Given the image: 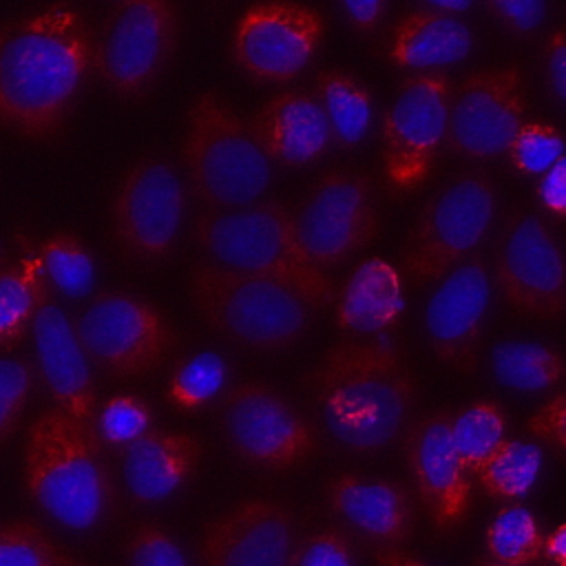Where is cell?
Listing matches in <instances>:
<instances>
[{
    "mask_svg": "<svg viewBox=\"0 0 566 566\" xmlns=\"http://www.w3.org/2000/svg\"><path fill=\"white\" fill-rule=\"evenodd\" d=\"M93 71V31L64 2L0 27V124L29 139L55 137Z\"/></svg>",
    "mask_w": 566,
    "mask_h": 566,
    "instance_id": "obj_1",
    "label": "cell"
},
{
    "mask_svg": "<svg viewBox=\"0 0 566 566\" xmlns=\"http://www.w3.org/2000/svg\"><path fill=\"white\" fill-rule=\"evenodd\" d=\"M329 436L352 453H374L400 438L418 400L405 349L385 332L338 340L305 374Z\"/></svg>",
    "mask_w": 566,
    "mask_h": 566,
    "instance_id": "obj_2",
    "label": "cell"
},
{
    "mask_svg": "<svg viewBox=\"0 0 566 566\" xmlns=\"http://www.w3.org/2000/svg\"><path fill=\"white\" fill-rule=\"evenodd\" d=\"M22 484L49 517L71 531L99 526L115 504L104 447L57 407L44 409L27 427Z\"/></svg>",
    "mask_w": 566,
    "mask_h": 566,
    "instance_id": "obj_3",
    "label": "cell"
},
{
    "mask_svg": "<svg viewBox=\"0 0 566 566\" xmlns=\"http://www.w3.org/2000/svg\"><path fill=\"white\" fill-rule=\"evenodd\" d=\"M203 256L294 290L310 307H332L338 287L301 245L294 210L281 201H254L230 210H203L192 226Z\"/></svg>",
    "mask_w": 566,
    "mask_h": 566,
    "instance_id": "obj_4",
    "label": "cell"
},
{
    "mask_svg": "<svg viewBox=\"0 0 566 566\" xmlns=\"http://www.w3.org/2000/svg\"><path fill=\"white\" fill-rule=\"evenodd\" d=\"M186 287L197 316L245 347L281 352L307 334L310 305L279 281L201 256L190 263Z\"/></svg>",
    "mask_w": 566,
    "mask_h": 566,
    "instance_id": "obj_5",
    "label": "cell"
},
{
    "mask_svg": "<svg viewBox=\"0 0 566 566\" xmlns=\"http://www.w3.org/2000/svg\"><path fill=\"white\" fill-rule=\"evenodd\" d=\"M181 161L195 197L214 210L254 203L272 184V161L250 124L212 88L186 111Z\"/></svg>",
    "mask_w": 566,
    "mask_h": 566,
    "instance_id": "obj_6",
    "label": "cell"
},
{
    "mask_svg": "<svg viewBox=\"0 0 566 566\" xmlns=\"http://www.w3.org/2000/svg\"><path fill=\"white\" fill-rule=\"evenodd\" d=\"M497 197L484 172H462L420 208L398 254V272L413 285H436L491 232Z\"/></svg>",
    "mask_w": 566,
    "mask_h": 566,
    "instance_id": "obj_7",
    "label": "cell"
},
{
    "mask_svg": "<svg viewBox=\"0 0 566 566\" xmlns=\"http://www.w3.org/2000/svg\"><path fill=\"white\" fill-rule=\"evenodd\" d=\"M73 325L88 358L115 378L155 374L181 343L170 318L130 292L97 294Z\"/></svg>",
    "mask_w": 566,
    "mask_h": 566,
    "instance_id": "obj_8",
    "label": "cell"
},
{
    "mask_svg": "<svg viewBox=\"0 0 566 566\" xmlns=\"http://www.w3.org/2000/svg\"><path fill=\"white\" fill-rule=\"evenodd\" d=\"M179 40L172 0H119L93 33V71L122 99L144 95Z\"/></svg>",
    "mask_w": 566,
    "mask_h": 566,
    "instance_id": "obj_9",
    "label": "cell"
},
{
    "mask_svg": "<svg viewBox=\"0 0 566 566\" xmlns=\"http://www.w3.org/2000/svg\"><path fill=\"white\" fill-rule=\"evenodd\" d=\"M221 427L230 449L250 467L287 471L321 447L312 420L276 387L245 380L223 389Z\"/></svg>",
    "mask_w": 566,
    "mask_h": 566,
    "instance_id": "obj_10",
    "label": "cell"
},
{
    "mask_svg": "<svg viewBox=\"0 0 566 566\" xmlns=\"http://www.w3.org/2000/svg\"><path fill=\"white\" fill-rule=\"evenodd\" d=\"M451 77L442 71L409 73L385 113L380 170L394 192L420 188L447 135Z\"/></svg>",
    "mask_w": 566,
    "mask_h": 566,
    "instance_id": "obj_11",
    "label": "cell"
},
{
    "mask_svg": "<svg viewBox=\"0 0 566 566\" xmlns=\"http://www.w3.org/2000/svg\"><path fill=\"white\" fill-rule=\"evenodd\" d=\"M294 223L307 256L329 270L363 250L380 232L374 181L363 170L323 172L298 208Z\"/></svg>",
    "mask_w": 566,
    "mask_h": 566,
    "instance_id": "obj_12",
    "label": "cell"
},
{
    "mask_svg": "<svg viewBox=\"0 0 566 566\" xmlns=\"http://www.w3.org/2000/svg\"><path fill=\"white\" fill-rule=\"evenodd\" d=\"M493 279L500 296L515 312L537 321L564 316V252L539 214L517 210L506 219L495 250Z\"/></svg>",
    "mask_w": 566,
    "mask_h": 566,
    "instance_id": "obj_13",
    "label": "cell"
},
{
    "mask_svg": "<svg viewBox=\"0 0 566 566\" xmlns=\"http://www.w3.org/2000/svg\"><path fill=\"white\" fill-rule=\"evenodd\" d=\"M113 234L119 248L142 261L168 259L186 217V188L164 157L137 159L113 197Z\"/></svg>",
    "mask_w": 566,
    "mask_h": 566,
    "instance_id": "obj_14",
    "label": "cell"
},
{
    "mask_svg": "<svg viewBox=\"0 0 566 566\" xmlns=\"http://www.w3.org/2000/svg\"><path fill=\"white\" fill-rule=\"evenodd\" d=\"M526 122L524 75L517 64L478 69L451 86L444 144L464 159L504 155Z\"/></svg>",
    "mask_w": 566,
    "mask_h": 566,
    "instance_id": "obj_15",
    "label": "cell"
},
{
    "mask_svg": "<svg viewBox=\"0 0 566 566\" xmlns=\"http://www.w3.org/2000/svg\"><path fill=\"white\" fill-rule=\"evenodd\" d=\"M325 18L292 0L252 4L232 35L234 62L256 82L283 84L294 80L318 51Z\"/></svg>",
    "mask_w": 566,
    "mask_h": 566,
    "instance_id": "obj_16",
    "label": "cell"
},
{
    "mask_svg": "<svg viewBox=\"0 0 566 566\" xmlns=\"http://www.w3.org/2000/svg\"><path fill=\"white\" fill-rule=\"evenodd\" d=\"M400 440L405 464L433 531L444 535L462 526L471 511L473 482L451 440V413L438 409L409 420Z\"/></svg>",
    "mask_w": 566,
    "mask_h": 566,
    "instance_id": "obj_17",
    "label": "cell"
},
{
    "mask_svg": "<svg viewBox=\"0 0 566 566\" xmlns=\"http://www.w3.org/2000/svg\"><path fill=\"white\" fill-rule=\"evenodd\" d=\"M489 298L491 272L486 259L473 252L436 283L424 307L433 354L460 374H473L480 365Z\"/></svg>",
    "mask_w": 566,
    "mask_h": 566,
    "instance_id": "obj_18",
    "label": "cell"
},
{
    "mask_svg": "<svg viewBox=\"0 0 566 566\" xmlns=\"http://www.w3.org/2000/svg\"><path fill=\"white\" fill-rule=\"evenodd\" d=\"M296 539L287 504L245 497L206 524L192 559L203 566H285Z\"/></svg>",
    "mask_w": 566,
    "mask_h": 566,
    "instance_id": "obj_19",
    "label": "cell"
},
{
    "mask_svg": "<svg viewBox=\"0 0 566 566\" xmlns=\"http://www.w3.org/2000/svg\"><path fill=\"white\" fill-rule=\"evenodd\" d=\"M38 365L53 407L66 413L95 442L97 420V385L91 358L75 332V325L55 301L51 285L44 287L35 316L31 321Z\"/></svg>",
    "mask_w": 566,
    "mask_h": 566,
    "instance_id": "obj_20",
    "label": "cell"
},
{
    "mask_svg": "<svg viewBox=\"0 0 566 566\" xmlns=\"http://www.w3.org/2000/svg\"><path fill=\"white\" fill-rule=\"evenodd\" d=\"M325 497L332 513L380 546H400L413 535L411 493L394 480L345 471L329 478Z\"/></svg>",
    "mask_w": 566,
    "mask_h": 566,
    "instance_id": "obj_21",
    "label": "cell"
},
{
    "mask_svg": "<svg viewBox=\"0 0 566 566\" xmlns=\"http://www.w3.org/2000/svg\"><path fill=\"white\" fill-rule=\"evenodd\" d=\"M201 458L203 440L197 433L150 427L122 447L119 467L135 502L159 504L195 475Z\"/></svg>",
    "mask_w": 566,
    "mask_h": 566,
    "instance_id": "obj_22",
    "label": "cell"
},
{
    "mask_svg": "<svg viewBox=\"0 0 566 566\" xmlns=\"http://www.w3.org/2000/svg\"><path fill=\"white\" fill-rule=\"evenodd\" d=\"M248 124L268 159L281 166H307L334 146L323 108L307 88L279 91Z\"/></svg>",
    "mask_w": 566,
    "mask_h": 566,
    "instance_id": "obj_23",
    "label": "cell"
},
{
    "mask_svg": "<svg viewBox=\"0 0 566 566\" xmlns=\"http://www.w3.org/2000/svg\"><path fill=\"white\" fill-rule=\"evenodd\" d=\"M473 42L467 22L449 11L424 7L405 13L396 22L387 55L400 69L436 71L464 60Z\"/></svg>",
    "mask_w": 566,
    "mask_h": 566,
    "instance_id": "obj_24",
    "label": "cell"
},
{
    "mask_svg": "<svg viewBox=\"0 0 566 566\" xmlns=\"http://www.w3.org/2000/svg\"><path fill=\"white\" fill-rule=\"evenodd\" d=\"M400 272L385 259L358 263L336 294V325L345 334L365 336L391 329L402 314Z\"/></svg>",
    "mask_w": 566,
    "mask_h": 566,
    "instance_id": "obj_25",
    "label": "cell"
},
{
    "mask_svg": "<svg viewBox=\"0 0 566 566\" xmlns=\"http://www.w3.org/2000/svg\"><path fill=\"white\" fill-rule=\"evenodd\" d=\"M312 93L323 108L334 146H358L374 117V97L369 88L345 71L325 69L316 73Z\"/></svg>",
    "mask_w": 566,
    "mask_h": 566,
    "instance_id": "obj_26",
    "label": "cell"
},
{
    "mask_svg": "<svg viewBox=\"0 0 566 566\" xmlns=\"http://www.w3.org/2000/svg\"><path fill=\"white\" fill-rule=\"evenodd\" d=\"M539 469L542 449L537 442L504 436L473 478L486 497L513 502L533 489Z\"/></svg>",
    "mask_w": 566,
    "mask_h": 566,
    "instance_id": "obj_27",
    "label": "cell"
},
{
    "mask_svg": "<svg viewBox=\"0 0 566 566\" xmlns=\"http://www.w3.org/2000/svg\"><path fill=\"white\" fill-rule=\"evenodd\" d=\"M491 363L495 378L517 391L551 389L562 382L566 371L562 349L544 343H500L491 354Z\"/></svg>",
    "mask_w": 566,
    "mask_h": 566,
    "instance_id": "obj_28",
    "label": "cell"
},
{
    "mask_svg": "<svg viewBox=\"0 0 566 566\" xmlns=\"http://www.w3.org/2000/svg\"><path fill=\"white\" fill-rule=\"evenodd\" d=\"M46 285L38 256L0 270V347H11L27 336Z\"/></svg>",
    "mask_w": 566,
    "mask_h": 566,
    "instance_id": "obj_29",
    "label": "cell"
},
{
    "mask_svg": "<svg viewBox=\"0 0 566 566\" xmlns=\"http://www.w3.org/2000/svg\"><path fill=\"white\" fill-rule=\"evenodd\" d=\"M542 528L535 513L524 504L509 502L486 526V564L531 566L539 562Z\"/></svg>",
    "mask_w": 566,
    "mask_h": 566,
    "instance_id": "obj_30",
    "label": "cell"
},
{
    "mask_svg": "<svg viewBox=\"0 0 566 566\" xmlns=\"http://www.w3.org/2000/svg\"><path fill=\"white\" fill-rule=\"evenodd\" d=\"M228 369V358L214 349L184 358L168 380V402L186 413L210 407L226 389Z\"/></svg>",
    "mask_w": 566,
    "mask_h": 566,
    "instance_id": "obj_31",
    "label": "cell"
},
{
    "mask_svg": "<svg viewBox=\"0 0 566 566\" xmlns=\"http://www.w3.org/2000/svg\"><path fill=\"white\" fill-rule=\"evenodd\" d=\"M506 433V416L495 400H475L451 413V440L455 453L473 478Z\"/></svg>",
    "mask_w": 566,
    "mask_h": 566,
    "instance_id": "obj_32",
    "label": "cell"
},
{
    "mask_svg": "<svg viewBox=\"0 0 566 566\" xmlns=\"http://www.w3.org/2000/svg\"><path fill=\"white\" fill-rule=\"evenodd\" d=\"M40 265L51 287L69 296L88 292L95 276V259L73 232H55L40 245Z\"/></svg>",
    "mask_w": 566,
    "mask_h": 566,
    "instance_id": "obj_33",
    "label": "cell"
},
{
    "mask_svg": "<svg viewBox=\"0 0 566 566\" xmlns=\"http://www.w3.org/2000/svg\"><path fill=\"white\" fill-rule=\"evenodd\" d=\"M80 557L62 548L38 524L18 520L0 526V566H77Z\"/></svg>",
    "mask_w": 566,
    "mask_h": 566,
    "instance_id": "obj_34",
    "label": "cell"
},
{
    "mask_svg": "<svg viewBox=\"0 0 566 566\" xmlns=\"http://www.w3.org/2000/svg\"><path fill=\"white\" fill-rule=\"evenodd\" d=\"M153 427V409L146 400L130 394H117L97 407L95 431L99 444L122 449Z\"/></svg>",
    "mask_w": 566,
    "mask_h": 566,
    "instance_id": "obj_35",
    "label": "cell"
},
{
    "mask_svg": "<svg viewBox=\"0 0 566 566\" xmlns=\"http://www.w3.org/2000/svg\"><path fill=\"white\" fill-rule=\"evenodd\" d=\"M509 164L522 175H542L564 155L562 133L546 122H524L504 150Z\"/></svg>",
    "mask_w": 566,
    "mask_h": 566,
    "instance_id": "obj_36",
    "label": "cell"
},
{
    "mask_svg": "<svg viewBox=\"0 0 566 566\" xmlns=\"http://www.w3.org/2000/svg\"><path fill=\"white\" fill-rule=\"evenodd\" d=\"M122 555L135 566H186L192 557L181 542L161 524H137L122 544Z\"/></svg>",
    "mask_w": 566,
    "mask_h": 566,
    "instance_id": "obj_37",
    "label": "cell"
},
{
    "mask_svg": "<svg viewBox=\"0 0 566 566\" xmlns=\"http://www.w3.org/2000/svg\"><path fill=\"white\" fill-rule=\"evenodd\" d=\"M33 389V369L13 356H0V447L20 424Z\"/></svg>",
    "mask_w": 566,
    "mask_h": 566,
    "instance_id": "obj_38",
    "label": "cell"
},
{
    "mask_svg": "<svg viewBox=\"0 0 566 566\" xmlns=\"http://www.w3.org/2000/svg\"><path fill=\"white\" fill-rule=\"evenodd\" d=\"M354 562V542L338 526H327L296 539L287 559L292 566H352Z\"/></svg>",
    "mask_w": 566,
    "mask_h": 566,
    "instance_id": "obj_39",
    "label": "cell"
},
{
    "mask_svg": "<svg viewBox=\"0 0 566 566\" xmlns=\"http://www.w3.org/2000/svg\"><path fill=\"white\" fill-rule=\"evenodd\" d=\"M526 431L555 449L557 455L566 453V394L557 391L542 407H537L528 420Z\"/></svg>",
    "mask_w": 566,
    "mask_h": 566,
    "instance_id": "obj_40",
    "label": "cell"
},
{
    "mask_svg": "<svg viewBox=\"0 0 566 566\" xmlns=\"http://www.w3.org/2000/svg\"><path fill=\"white\" fill-rule=\"evenodd\" d=\"M491 13L513 33H531L544 15V0H484Z\"/></svg>",
    "mask_w": 566,
    "mask_h": 566,
    "instance_id": "obj_41",
    "label": "cell"
},
{
    "mask_svg": "<svg viewBox=\"0 0 566 566\" xmlns=\"http://www.w3.org/2000/svg\"><path fill=\"white\" fill-rule=\"evenodd\" d=\"M537 199L542 208L555 219H564L566 214V159L564 155L553 161L539 177Z\"/></svg>",
    "mask_w": 566,
    "mask_h": 566,
    "instance_id": "obj_42",
    "label": "cell"
},
{
    "mask_svg": "<svg viewBox=\"0 0 566 566\" xmlns=\"http://www.w3.org/2000/svg\"><path fill=\"white\" fill-rule=\"evenodd\" d=\"M544 66L551 93L555 102L562 106L566 97V33L564 29H555L544 44Z\"/></svg>",
    "mask_w": 566,
    "mask_h": 566,
    "instance_id": "obj_43",
    "label": "cell"
},
{
    "mask_svg": "<svg viewBox=\"0 0 566 566\" xmlns=\"http://www.w3.org/2000/svg\"><path fill=\"white\" fill-rule=\"evenodd\" d=\"M345 18L358 31H374L382 20L387 0H338Z\"/></svg>",
    "mask_w": 566,
    "mask_h": 566,
    "instance_id": "obj_44",
    "label": "cell"
},
{
    "mask_svg": "<svg viewBox=\"0 0 566 566\" xmlns=\"http://www.w3.org/2000/svg\"><path fill=\"white\" fill-rule=\"evenodd\" d=\"M539 559L553 566H566V524H557L553 531L542 535Z\"/></svg>",
    "mask_w": 566,
    "mask_h": 566,
    "instance_id": "obj_45",
    "label": "cell"
},
{
    "mask_svg": "<svg viewBox=\"0 0 566 566\" xmlns=\"http://www.w3.org/2000/svg\"><path fill=\"white\" fill-rule=\"evenodd\" d=\"M374 562L382 566H422L424 564V559L407 553L400 546H380L374 553Z\"/></svg>",
    "mask_w": 566,
    "mask_h": 566,
    "instance_id": "obj_46",
    "label": "cell"
},
{
    "mask_svg": "<svg viewBox=\"0 0 566 566\" xmlns=\"http://www.w3.org/2000/svg\"><path fill=\"white\" fill-rule=\"evenodd\" d=\"M420 2H424L427 7H433V9L449 11V13H464L473 7L475 0H420Z\"/></svg>",
    "mask_w": 566,
    "mask_h": 566,
    "instance_id": "obj_47",
    "label": "cell"
}]
</instances>
